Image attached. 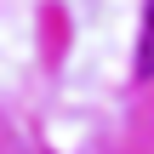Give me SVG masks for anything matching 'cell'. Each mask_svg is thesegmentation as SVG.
Masks as SVG:
<instances>
[{
  "instance_id": "obj_1",
  "label": "cell",
  "mask_w": 154,
  "mask_h": 154,
  "mask_svg": "<svg viewBox=\"0 0 154 154\" xmlns=\"http://www.w3.org/2000/svg\"><path fill=\"white\" fill-rule=\"evenodd\" d=\"M137 80H154V0H143V34H137Z\"/></svg>"
}]
</instances>
